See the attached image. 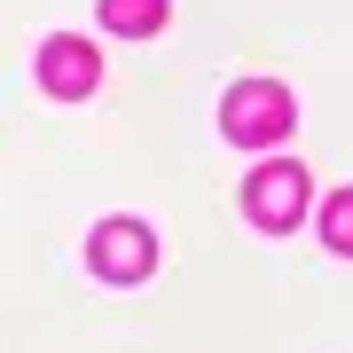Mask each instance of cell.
<instances>
[{
    "instance_id": "8992f818",
    "label": "cell",
    "mask_w": 353,
    "mask_h": 353,
    "mask_svg": "<svg viewBox=\"0 0 353 353\" xmlns=\"http://www.w3.org/2000/svg\"><path fill=\"white\" fill-rule=\"evenodd\" d=\"M322 243H330V252H345V259H353V189H338V196L322 204Z\"/></svg>"
},
{
    "instance_id": "6da1fadb",
    "label": "cell",
    "mask_w": 353,
    "mask_h": 353,
    "mask_svg": "<svg viewBox=\"0 0 353 353\" xmlns=\"http://www.w3.org/2000/svg\"><path fill=\"white\" fill-rule=\"evenodd\" d=\"M220 134L236 141V150H267V141H283V134H290V94L275 87V79H243V87H228Z\"/></svg>"
},
{
    "instance_id": "3957f363",
    "label": "cell",
    "mask_w": 353,
    "mask_h": 353,
    "mask_svg": "<svg viewBox=\"0 0 353 353\" xmlns=\"http://www.w3.org/2000/svg\"><path fill=\"white\" fill-rule=\"evenodd\" d=\"M243 212H252L267 236L299 228V212H306V165H259L252 189H243Z\"/></svg>"
},
{
    "instance_id": "277c9868",
    "label": "cell",
    "mask_w": 353,
    "mask_h": 353,
    "mask_svg": "<svg viewBox=\"0 0 353 353\" xmlns=\"http://www.w3.org/2000/svg\"><path fill=\"white\" fill-rule=\"evenodd\" d=\"M94 79H102V55L87 48V39L55 32L48 48H39V87H48V94H63V102H79V94H94Z\"/></svg>"
},
{
    "instance_id": "7a4b0ae2",
    "label": "cell",
    "mask_w": 353,
    "mask_h": 353,
    "mask_svg": "<svg viewBox=\"0 0 353 353\" xmlns=\"http://www.w3.org/2000/svg\"><path fill=\"white\" fill-rule=\"evenodd\" d=\"M87 267H94L102 283H141L157 267V243H150L141 220H102L94 236H87Z\"/></svg>"
},
{
    "instance_id": "5b68a950",
    "label": "cell",
    "mask_w": 353,
    "mask_h": 353,
    "mask_svg": "<svg viewBox=\"0 0 353 353\" xmlns=\"http://www.w3.org/2000/svg\"><path fill=\"white\" fill-rule=\"evenodd\" d=\"M102 24L118 39H150V32H165V0H102Z\"/></svg>"
}]
</instances>
